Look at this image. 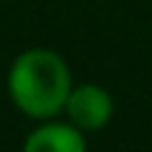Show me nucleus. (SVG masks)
I'll return each mask as SVG.
<instances>
[{"label":"nucleus","mask_w":152,"mask_h":152,"mask_svg":"<svg viewBox=\"0 0 152 152\" xmlns=\"http://www.w3.org/2000/svg\"><path fill=\"white\" fill-rule=\"evenodd\" d=\"M73 87V73L68 59L54 48L34 45L11 59L6 71V93L17 113L31 121H45L62 115L68 93Z\"/></svg>","instance_id":"1"},{"label":"nucleus","mask_w":152,"mask_h":152,"mask_svg":"<svg viewBox=\"0 0 152 152\" xmlns=\"http://www.w3.org/2000/svg\"><path fill=\"white\" fill-rule=\"evenodd\" d=\"M113 115H115V102H113V93L104 85H96V82L76 85L73 82L65 110H62L65 121L79 127L85 135H90V132H102L113 121Z\"/></svg>","instance_id":"2"},{"label":"nucleus","mask_w":152,"mask_h":152,"mask_svg":"<svg viewBox=\"0 0 152 152\" xmlns=\"http://www.w3.org/2000/svg\"><path fill=\"white\" fill-rule=\"evenodd\" d=\"M23 152H87V135L59 115L34 121L23 138Z\"/></svg>","instance_id":"3"}]
</instances>
